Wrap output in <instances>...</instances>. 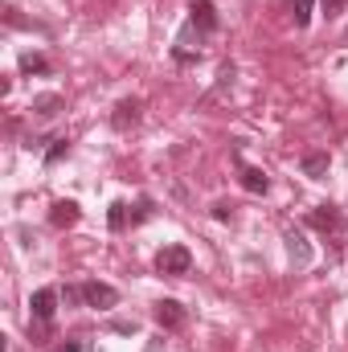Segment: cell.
Returning <instances> with one entry per match:
<instances>
[{"label": "cell", "instance_id": "obj_14", "mask_svg": "<svg viewBox=\"0 0 348 352\" xmlns=\"http://www.w3.org/2000/svg\"><path fill=\"white\" fill-rule=\"evenodd\" d=\"M312 8H316V0H287V12H291L295 29H307L312 25Z\"/></svg>", "mask_w": 348, "mask_h": 352}, {"label": "cell", "instance_id": "obj_15", "mask_svg": "<svg viewBox=\"0 0 348 352\" xmlns=\"http://www.w3.org/2000/svg\"><path fill=\"white\" fill-rule=\"evenodd\" d=\"M287 246H291V258L295 263H307L312 258V246H307V238L299 230H287Z\"/></svg>", "mask_w": 348, "mask_h": 352}, {"label": "cell", "instance_id": "obj_2", "mask_svg": "<svg viewBox=\"0 0 348 352\" xmlns=\"http://www.w3.org/2000/svg\"><path fill=\"white\" fill-rule=\"evenodd\" d=\"M193 270V250L184 242H173V246H160L156 250V274H168V278H180Z\"/></svg>", "mask_w": 348, "mask_h": 352}, {"label": "cell", "instance_id": "obj_11", "mask_svg": "<svg viewBox=\"0 0 348 352\" xmlns=\"http://www.w3.org/2000/svg\"><path fill=\"white\" fill-rule=\"evenodd\" d=\"M107 226H111V234H123V230L131 226V205H127V201H111V209H107Z\"/></svg>", "mask_w": 348, "mask_h": 352}, {"label": "cell", "instance_id": "obj_22", "mask_svg": "<svg viewBox=\"0 0 348 352\" xmlns=\"http://www.w3.org/2000/svg\"><path fill=\"white\" fill-rule=\"evenodd\" d=\"M58 352H83V344H74V340H70V344H62Z\"/></svg>", "mask_w": 348, "mask_h": 352}, {"label": "cell", "instance_id": "obj_5", "mask_svg": "<svg viewBox=\"0 0 348 352\" xmlns=\"http://www.w3.org/2000/svg\"><path fill=\"white\" fill-rule=\"evenodd\" d=\"M234 168H238V184H242L246 192L262 197V192L270 188V176L262 173V168H254V164H246V160H242V152H234Z\"/></svg>", "mask_w": 348, "mask_h": 352}, {"label": "cell", "instance_id": "obj_8", "mask_svg": "<svg viewBox=\"0 0 348 352\" xmlns=\"http://www.w3.org/2000/svg\"><path fill=\"white\" fill-rule=\"evenodd\" d=\"M78 217H83L78 201H54V209H50V226H54V230H70Z\"/></svg>", "mask_w": 348, "mask_h": 352}, {"label": "cell", "instance_id": "obj_3", "mask_svg": "<svg viewBox=\"0 0 348 352\" xmlns=\"http://www.w3.org/2000/svg\"><path fill=\"white\" fill-rule=\"evenodd\" d=\"M58 303H62V291H58V287H41V291H33L29 311H33V320H37L41 328H50L54 316H58Z\"/></svg>", "mask_w": 348, "mask_h": 352}, {"label": "cell", "instance_id": "obj_17", "mask_svg": "<svg viewBox=\"0 0 348 352\" xmlns=\"http://www.w3.org/2000/svg\"><path fill=\"white\" fill-rule=\"evenodd\" d=\"M152 213H156V201H152V197H140V201H135V213H131V226H144Z\"/></svg>", "mask_w": 348, "mask_h": 352}, {"label": "cell", "instance_id": "obj_20", "mask_svg": "<svg viewBox=\"0 0 348 352\" xmlns=\"http://www.w3.org/2000/svg\"><path fill=\"white\" fill-rule=\"evenodd\" d=\"M213 217H217V221H234V205H230V201H217V205H213Z\"/></svg>", "mask_w": 348, "mask_h": 352}, {"label": "cell", "instance_id": "obj_4", "mask_svg": "<svg viewBox=\"0 0 348 352\" xmlns=\"http://www.w3.org/2000/svg\"><path fill=\"white\" fill-rule=\"evenodd\" d=\"M83 299H87V307H94V311H111V307H119V287L90 278V283H83Z\"/></svg>", "mask_w": 348, "mask_h": 352}, {"label": "cell", "instance_id": "obj_9", "mask_svg": "<svg viewBox=\"0 0 348 352\" xmlns=\"http://www.w3.org/2000/svg\"><path fill=\"white\" fill-rule=\"evenodd\" d=\"M316 230H324V234H336V230H345V217H340V209L336 205H320V209H312V217H307Z\"/></svg>", "mask_w": 348, "mask_h": 352}, {"label": "cell", "instance_id": "obj_13", "mask_svg": "<svg viewBox=\"0 0 348 352\" xmlns=\"http://www.w3.org/2000/svg\"><path fill=\"white\" fill-rule=\"evenodd\" d=\"M66 156H70V135H54L41 160H45V168H54V164H58V160H66Z\"/></svg>", "mask_w": 348, "mask_h": 352}, {"label": "cell", "instance_id": "obj_1", "mask_svg": "<svg viewBox=\"0 0 348 352\" xmlns=\"http://www.w3.org/2000/svg\"><path fill=\"white\" fill-rule=\"evenodd\" d=\"M217 29H221V16H217L213 0H188V25H184L180 37H193V33H197V41H205V37H213Z\"/></svg>", "mask_w": 348, "mask_h": 352}, {"label": "cell", "instance_id": "obj_19", "mask_svg": "<svg viewBox=\"0 0 348 352\" xmlns=\"http://www.w3.org/2000/svg\"><path fill=\"white\" fill-rule=\"evenodd\" d=\"M320 8H324V16L332 21L336 12H345V8H348V0H320Z\"/></svg>", "mask_w": 348, "mask_h": 352}, {"label": "cell", "instance_id": "obj_7", "mask_svg": "<svg viewBox=\"0 0 348 352\" xmlns=\"http://www.w3.org/2000/svg\"><path fill=\"white\" fill-rule=\"evenodd\" d=\"M140 115H144V102L140 98H119L115 111H111V127L115 131H131L140 123Z\"/></svg>", "mask_w": 348, "mask_h": 352}, {"label": "cell", "instance_id": "obj_16", "mask_svg": "<svg viewBox=\"0 0 348 352\" xmlns=\"http://www.w3.org/2000/svg\"><path fill=\"white\" fill-rule=\"evenodd\" d=\"M21 74H50V62H45V54H21Z\"/></svg>", "mask_w": 348, "mask_h": 352}, {"label": "cell", "instance_id": "obj_10", "mask_svg": "<svg viewBox=\"0 0 348 352\" xmlns=\"http://www.w3.org/2000/svg\"><path fill=\"white\" fill-rule=\"evenodd\" d=\"M62 107H66V98H62V94H37V98L29 102V111H33L37 119H54Z\"/></svg>", "mask_w": 348, "mask_h": 352}, {"label": "cell", "instance_id": "obj_12", "mask_svg": "<svg viewBox=\"0 0 348 352\" xmlns=\"http://www.w3.org/2000/svg\"><path fill=\"white\" fill-rule=\"evenodd\" d=\"M328 152H307L303 160H299V168H303V176H312V180H320V176L328 173Z\"/></svg>", "mask_w": 348, "mask_h": 352}, {"label": "cell", "instance_id": "obj_6", "mask_svg": "<svg viewBox=\"0 0 348 352\" xmlns=\"http://www.w3.org/2000/svg\"><path fill=\"white\" fill-rule=\"evenodd\" d=\"M152 316H156V324H160L164 332H180V328L188 324V311H184V303H180V299H160Z\"/></svg>", "mask_w": 348, "mask_h": 352}, {"label": "cell", "instance_id": "obj_21", "mask_svg": "<svg viewBox=\"0 0 348 352\" xmlns=\"http://www.w3.org/2000/svg\"><path fill=\"white\" fill-rule=\"evenodd\" d=\"M111 332H119V336H131V332H135V320H115V324H111Z\"/></svg>", "mask_w": 348, "mask_h": 352}, {"label": "cell", "instance_id": "obj_18", "mask_svg": "<svg viewBox=\"0 0 348 352\" xmlns=\"http://www.w3.org/2000/svg\"><path fill=\"white\" fill-rule=\"evenodd\" d=\"M62 303H66V307H78V303L87 307V299H83V287H62Z\"/></svg>", "mask_w": 348, "mask_h": 352}]
</instances>
